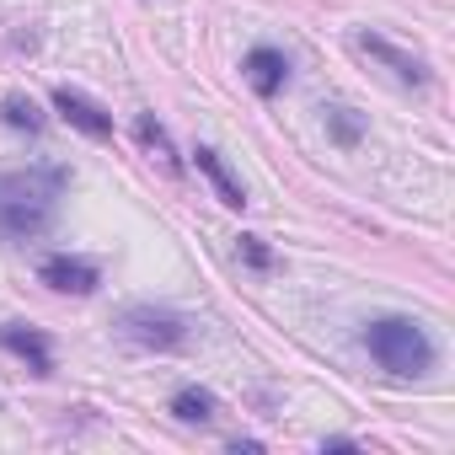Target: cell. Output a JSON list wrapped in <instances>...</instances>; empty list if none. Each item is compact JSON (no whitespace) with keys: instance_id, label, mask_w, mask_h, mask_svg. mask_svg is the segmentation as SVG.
<instances>
[{"instance_id":"obj_1","label":"cell","mask_w":455,"mask_h":455,"mask_svg":"<svg viewBox=\"0 0 455 455\" xmlns=\"http://www.w3.org/2000/svg\"><path fill=\"white\" fill-rule=\"evenodd\" d=\"M60 172H12L0 177V236L12 242H33L54 225V204H60Z\"/></svg>"},{"instance_id":"obj_2","label":"cell","mask_w":455,"mask_h":455,"mask_svg":"<svg viewBox=\"0 0 455 455\" xmlns=\"http://www.w3.org/2000/svg\"><path fill=\"white\" fill-rule=\"evenodd\" d=\"M364 348L396 380H418V375L434 370V343H428V332L412 316H380V322H370L364 327Z\"/></svg>"},{"instance_id":"obj_3","label":"cell","mask_w":455,"mask_h":455,"mask_svg":"<svg viewBox=\"0 0 455 455\" xmlns=\"http://www.w3.org/2000/svg\"><path fill=\"white\" fill-rule=\"evenodd\" d=\"M118 327H124L129 343L156 348V354H172V348L188 343V322H182L177 311H161V306H129V311L118 316Z\"/></svg>"},{"instance_id":"obj_4","label":"cell","mask_w":455,"mask_h":455,"mask_svg":"<svg viewBox=\"0 0 455 455\" xmlns=\"http://www.w3.org/2000/svg\"><path fill=\"white\" fill-rule=\"evenodd\" d=\"M54 113H60L70 129H81L86 140H113V113H108V108H97L92 97L70 92V86H60V92H54Z\"/></svg>"},{"instance_id":"obj_5","label":"cell","mask_w":455,"mask_h":455,"mask_svg":"<svg viewBox=\"0 0 455 455\" xmlns=\"http://www.w3.org/2000/svg\"><path fill=\"white\" fill-rule=\"evenodd\" d=\"M38 279L49 290H60V295H92L97 290V263H86V258H49L38 268Z\"/></svg>"},{"instance_id":"obj_6","label":"cell","mask_w":455,"mask_h":455,"mask_svg":"<svg viewBox=\"0 0 455 455\" xmlns=\"http://www.w3.org/2000/svg\"><path fill=\"white\" fill-rule=\"evenodd\" d=\"M247 81H252V92L258 97H279L284 92V81H290V60L279 54V49H268V44H258L252 54H247Z\"/></svg>"},{"instance_id":"obj_7","label":"cell","mask_w":455,"mask_h":455,"mask_svg":"<svg viewBox=\"0 0 455 455\" xmlns=\"http://www.w3.org/2000/svg\"><path fill=\"white\" fill-rule=\"evenodd\" d=\"M0 343H6L17 359H28L33 375H54V354H49V338L44 332H33L22 322H6V327H0Z\"/></svg>"},{"instance_id":"obj_8","label":"cell","mask_w":455,"mask_h":455,"mask_svg":"<svg viewBox=\"0 0 455 455\" xmlns=\"http://www.w3.org/2000/svg\"><path fill=\"white\" fill-rule=\"evenodd\" d=\"M193 161H198V172H204V177L214 182V193H220V204H231V209H242V204H247V188H242V182L231 177V166H225V161H220V150H209V145H198V150H193Z\"/></svg>"},{"instance_id":"obj_9","label":"cell","mask_w":455,"mask_h":455,"mask_svg":"<svg viewBox=\"0 0 455 455\" xmlns=\"http://www.w3.org/2000/svg\"><path fill=\"white\" fill-rule=\"evenodd\" d=\"M359 49H364V54H375L380 65H391V70H396V81H407V86H423V81H428L423 60H418V54H402V49H391L386 38H370V33H364V38H359Z\"/></svg>"},{"instance_id":"obj_10","label":"cell","mask_w":455,"mask_h":455,"mask_svg":"<svg viewBox=\"0 0 455 455\" xmlns=\"http://www.w3.org/2000/svg\"><path fill=\"white\" fill-rule=\"evenodd\" d=\"M172 412H177L182 423H209V418H214V396L198 391V386H182V391L172 396Z\"/></svg>"},{"instance_id":"obj_11","label":"cell","mask_w":455,"mask_h":455,"mask_svg":"<svg viewBox=\"0 0 455 455\" xmlns=\"http://www.w3.org/2000/svg\"><path fill=\"white\" fill-rule=\"evenodd\" d=\"M327 113V129H332V140L343 145V150H354L359 140H364V118L354 113V108H322Z\"/></svg>"},{"instance_id":"obj_12","label":"cell","mask_w":455,"mask_h":455,"mask_svg":"<svg viewBox=\"0 0 455 455\" xmlns=\"http://www.w3.org/2000/svg\"><path fill=\"white\" fill-rule=\"evenodd\" d=\"M134 134H140V145H145V150H156V156H161V166H166V172H177L172 140H166V129H161L156 118H140V124H134Z\"/></svg>"},{"instance_id":"obj_13","label":"cell","mask_w":455,"mask_h":455,"mask_svg":"<svg viewBox=\"0 0 455 455\" xmlns=\"http://www.w3.org/2000/svg\"><path fill=\"white\" fill-rule=\"evenodd\" d=\"M0 118H6L12 129H28V134H38V129H44V113H38L28 97H6V102H0Z\"/></svg>"},{"instance_id":"obj_14","label":"cell","mask_w":455,"mask_h":455,"mask_svg":"<svg viewBox=\"0 0 455 455\" xmlns=\"http://www.w3.org/2000/svg\"><path fill=\"white\" fill-rule=\"evenodd\" d=\"M236 252H242L252 268H268V263H274V258H268V247H263V236H242V247H236Z\"/></svg>"}]
</instances>
